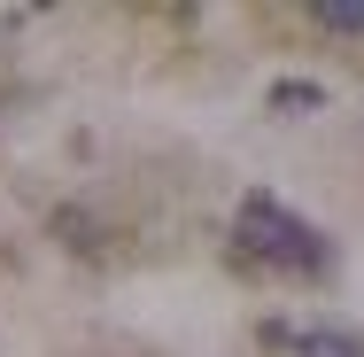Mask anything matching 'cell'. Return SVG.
<instances>
[{
  "label": "cell",
  "mask_w": 364,
  "mask_h": 357,
  "mask_svg": "<svg viewBox=\"0 0 364 357\" xmlns=\"http://www.w3.org/2000/svg\"><path fill=\"white\" fill-rule=\"evenodd\" d=\"M47 225H55V233L70 241L77 257H101V241H93V217H85V210H55V217H47Z\"/></svg>",
  "instance_id": "4"
},
{
  "label": "cell",
  "mask_w": 364,
  "mask_h": 357,
  "mask_svg": "<svg viewBox=\"0 0 364 357\" xmlns=\"http://www.w3.org/2000/svg\"><path fill=\"white\" fill-rule=\"evenodd\" d=\"M294 357H364V342L341 334V326H302L294 334Z\"/></svg>",
  "instance_id": "2"
},
{
  "label": "cell",
  "mask_w": 364,
  "mask_h": 357,
  "mask_svg": "<svg viewBox=\"0 0 364 357\" xmlns=\"http://www.w3.org/2000/svg\"><path fill=\"white\" fill-rule=\"evenodd\" d=\"M310 16H318L326 31H364V0H318Z\"/></svg>",
  "instance_id": "5"
},
{
  "label": "cell",
  "mask_w": 364,
  "mask_h": 357,
  "mask_svg": "<svg viewBox=\"0 0 364 357\" xmlns=\"http://www.w3.org/2000/svg\"><path fill=\"white\" fill-rule=\"evenodd\" d=\"M232 241H240V257H256V264H272V272H318V264H326V241L294 210H279L272 195H240Z\"/></svg>",
  "instance_id": "1"
},
{
  "label": "cell",
  "mask_w": 364,
  "mask_h": 357,
  "mask_svg": "<svg viewBox=\"0 0 364 357\" xmlns=\"http://www.w3.org/2000/svg\"><path fill=\"white\" fill-rule=\"evenodd\" d=\"M318 101H326L318 78H279V86H272V109H279V117H302V109H318Z\"/></svg>",
  "instance_id": "3"
}]
</instances>
